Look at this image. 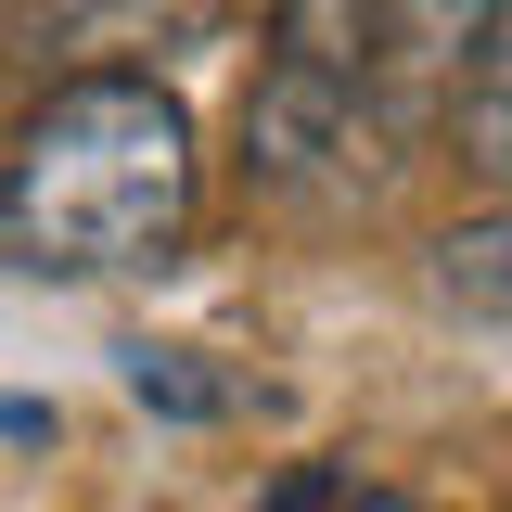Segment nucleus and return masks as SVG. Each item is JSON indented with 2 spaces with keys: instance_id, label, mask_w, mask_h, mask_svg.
<instances>
[{
  "instance_id": "1",
  "label": "nucleus",
  "mask_w": 512,
  "mask_h": 512,
  "mask_svg": "<svg viewBox=\"0 0 512 512\" xmlns=\"http://www.w3.org/2000/svg\"><path fill=\"white\" fill-rule=\"evenodd\" d=\"M192 192H205L192 103L141 64H77L0 154V269L13 282L167 269L192 231Z\"/></svg>"
},
{
  "instance_id": "2",
  "label": "nucleus",
  "mask_w": 512,
  "mask_h": 512,
  "mask_svg": "<svg viewBox=\"0 0 512 512\" xmlns=\"http://www.w3.org/2000/svg\"><path fill=\"white\" fill-rule=\"evenodd\" d=\"M397 167V116L372 90V0H282L244 90V180L269 205H346Z\"/></svg>"
},
{
  "instance_id": "3",
  "label": "nucleus",
  "mask_w": 512,
  "mask_h": 512,
  "mask_svg": "<svg viewBox=\"0 0 512 512\" xmlns=\"http://www.w3.org/2000/svg\"><path fill=\"white\" fill-rule=\"evenodd\" d=\"M500 26V0H372V90L410 128L423 103H448V77L474 64V39Z\"/></svg>"
},
{
  "instance_id": "4",
  "label": "nucleus",
  "mask_w": 512,
  "mask_h": 512,
  "mask_svg": "<svg viewBox=\"0 0 512 512\" xmlns=\"http://www.w3.org/2000/svg\"><path fill=\"white\" fill-rule=\"evenodd\" d=\"M436 116H448V154H461L474 180H500V192H512V0H500V26L474 39V64L448 77Z\"/></svg>"
},
{
  "instance_id": "5",
  "label": "nucleus",
  "mask_w": 512,
  "mask_h": 512,
  "mask_svg": "<svg viewBox=\"0 0 512 512\" xmlns=\"http://www.w3.org/2000/svg\"><path fill=\"white\" fill-rule=\"evenodd\" d=\"M192 13L205 0H13V26L52 52H141L154 26H192Z\"/></svg>"
},
{
  "instance_id": "6",
  "label": "nucleus",
  "mask_w": 512,
  "mask_h": 512,
  "mask_svg": "<svg viewBox=\"0 0 512 512\" xmlns=\"http://www.w3.org/2000/svg\"><path fill=\"white\" fill-rule=\"evenodd\" d=\"M436 282L461 295V308H487V320H512V205L500 218H461L436 244Z\"/></svg>"
},
{
  "instance_id": "7",
  "label": "nucleus",
  "mask_w": 512,
  "mask_h": 512,
  "mask_svg": "<svg viewBox=\"0 0 512 512\" xmlns=\"http://www.w3.org/2000/svg\"><path fill=\"white\" fill-rule=\"evenodd\" d=\"M128 397H141V410H167V423H218V410H231V384L192 372L180 346H128Z\"/></svg>"
},
{
  "instance_id": "8",
  "label": "nucleus",
  "mask_w": 512,
  "mask_h": 512,
  "mask_svg": "<svg viewBox=\"0 0 512 512\" xmlns=\"http://www.w3.org/2000/svg\"><path fill=\"white\" fill-rule=\"evenodd\" d=\"M346 500H359V474H346V461H295L282 487H256V512H346Z\"/></svg>"
},
{
  "instance_id": "9",
  "label": "nucleus",
  "mask_w": 512,
  "mask_h": 512,
  "mask_svg": "<svg viewBox=\"0 0 512 512\" xmlns=\"http://www.w3.org/2000/svg\"><path fill=\"white\" fill-rule=\"evenodd\" d=\"M346 512H423V500H397V487H359V500H346Z\"/></svg>"
}]
</instances>
